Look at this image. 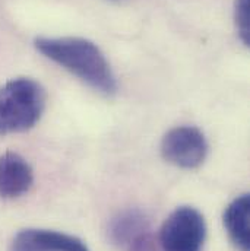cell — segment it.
<instances>
[{
	"label": "cell",
	"mask_w": 250,
	"mask_h": 251,
	"mask_svg": "<svg viewBox=\"0 0 250 251\" xmlns=\"http://www.w3.org/2000/svg\"><path fill=\"white\" fill-rule=\"evenodd\" d=\"M34 46L44 57L62 66L94 91L107 97L116 94L117 80L113 69L92 41L78 37H40L34 41Z\"/></svg>",
	"instance_id": "cell-1"
},
{
	"label": "cell",
	"mask_w": 250,
	"mask_h": 251,
	"mask_svg": "<svg viewBox=\"0 0 250 251\" xmlns=\"http://www.w3.org/2000/svg\"><path fill=\"white\" fill-rule=\"evenodd\" d=\"M46 91L31 77H16L0 86V134L22 133L37 125L46 108Z\"/></svg>",
	"instance_id": "cell-2"
},
{
	"label": "cell",
	"mask_w": 250,
	"mask_h": 251,
	"mask_svg": "<svg viewBox=\"0 0 250 251\" xmlns=\"http://www.w3.org/2000/svg\"><path fill=\"white\" fill-rule=\"evenodd\" d=\"M206 240L203 215L190 206H180L166 219L160 232L164 251H202Z\"/></svg>",
	"instance_id": "cell-3"
},
{
	"label": "cell",
	"mask_w": 250,
	"mask_h": 251,
	"mask_svg": "<svg viewBox=\"0 0 250 251\" xmlns=\"http://www.w3.org/2000/svg\"><path fill=\"white\" fill-rule=\"evenodd\" d=\"M163 158L185 170H193L203 164L208 155L205 134L194 126H179L168 130L161 140Z\"/></svg>",
	"instance_id": "cell-4"
},
{
	"label": "cell",
	"mask_w": 250,
	"mask_h": 251,
	"mask_svg": "<svg viewBox=\"0 0 250 251\" xmlns=\"http://www.w3.org/2000/svg\"><path fill=\"white\" fill-rule=\"evenodd\" d=\"M9 251H89L86 244L73 235L52 229H22L13 238Z\"/></svg>",
	"instance_id": "cell-5"
},
{
	"label": "cell",
	"mask_w": 250,
	"mask_h": 251,
	"mask_svg": "<svg viewBox=\"0 0 250 251\" xmlns=\"http://www.w3.org/2000/svg\"><path fill=\"white\" fill-rule=\"evenodd\" d=\"M34 183L31 165L18 153L0 155V197L18 199L29 191Z\"/></svg>",
	"instance_id": "cell-6"
},
{
	"label": "cell",
	"mask_w": 250,
	"mask_h": 251,
	"mask_svg": "<svg viewBox=\"0 0 250 251\" xmlns=\"http://www.w3.org/2000/svg\"><path fill=\"white\" fill-rule=\"evenodd\" d=\"M250 196L236 197L224 212V226L230 240L242 251H250Z\"/></svg>",
	"instance_id": "cell-7"
},
{
	"label": "cell",
	"mask_w": 250,
	"mask_h": 251,
	"mask_svg": "<svg viewBox=\"0 0 250 251\" xmlns=\"http://www.w3.org/2000/svg\"><path fill=\"white\" fill-rule=\"evenodd\" d=\"M149 222L140 210H125L119 213L109 226V238L119 247H129L138 237L148 232Z\"/></svg>",
	"instance_id": "cell-8"
},
{
	"label": "cell",
	"mask_w": 250,
	"mask_h": 251,
	"mask_svg": "<svg viewBox=\"0 0 250 251\" xmlns=\"http://www.w3.org/2000/svg\"><path fill=\"white\" fill-rule=\"evenodd\" d=\"M236 28L245 46L250 44V0H236Z\"/></svg>",
	"instance_id": "cell-9"
},
{
	"label": "cell",
	"mask_w": 250,
	"mask_h": 251,
	"mask_svg": "<svg viewBox=\"0 0 250 251\" xmlns=\"http://www.w3.org/2000/svg\"><path fill=\"white\" fill-rule=\"evenodd\" d=\"M127 249L129 251H164L160 241L154 238L149 231L138 237L133 243H130Z\"/></svg>",
	"instance_id": "cell-10"
}]
</instances>
